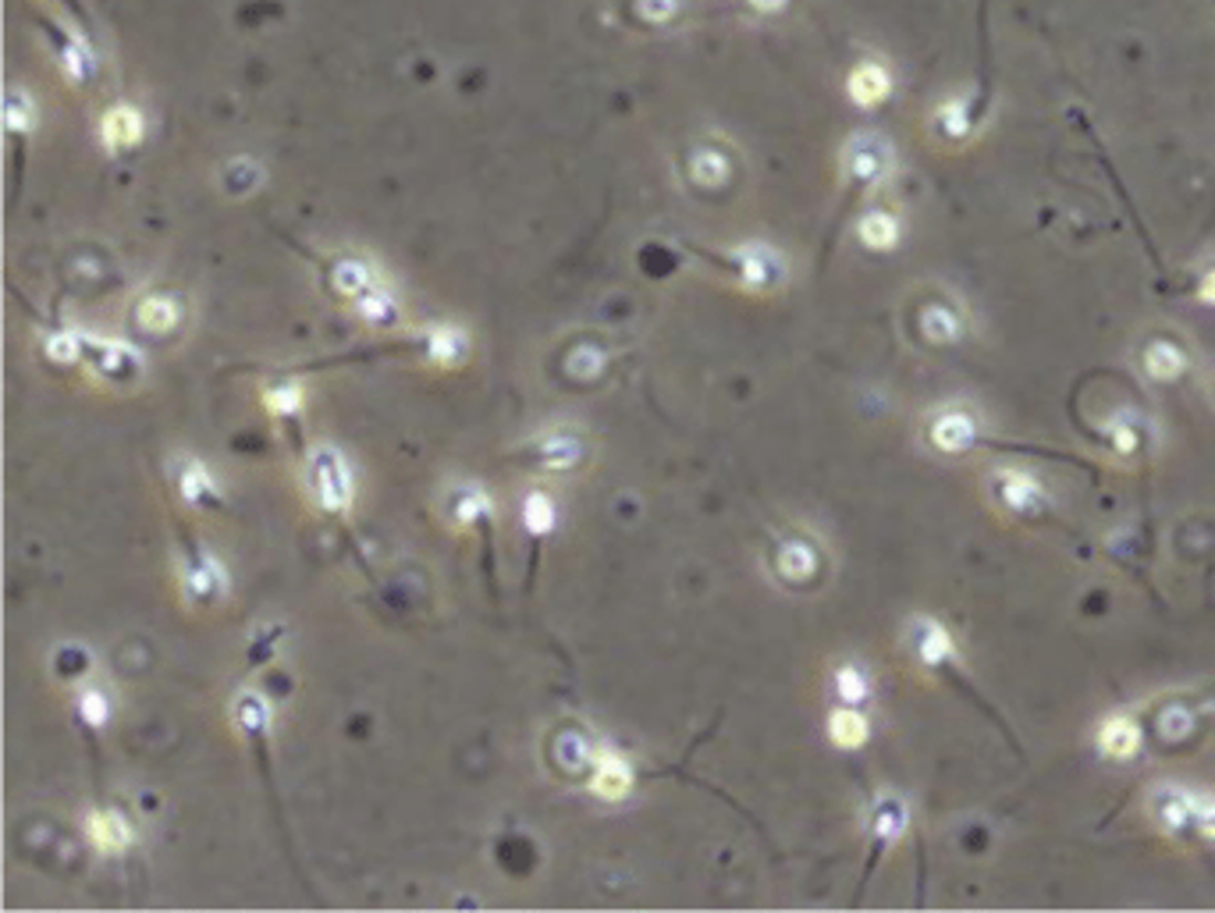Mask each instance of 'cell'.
Returning <instances> with one entry per match:
<instances>
[{
	"mask_svg": "<svg viewBox=\"0 0 1215 913\" xmlns=\"http://www.w3.org/2000/svg\"><path fill=\"white\" fill-rule=\"evenodd\" d=\"M310 477H313V495L320 501V509H328V512H349V505H352V473H349V466L342 459V452L320 445L313 452Z\"/></svg>",
	"mask_w": 1215,
	"mask_h": 913,
	"instance_id": "cell-1",
	"label": "cell"
},
{
	"mask_svg": "<svg viewBox=\"0 0 1215 913\" xmlns=\"http://www.w3.org/2000/svg\"><path fill=\"white\" fill-rule=\"evenodd\" d=\"M892 167V154H889V143L878 139V135H856V139H850L847 146V172L856 178V181H882L889 175Z\"/></svg>",
	"mask_w": 1215,
	"mask_h": 913,
	"instance_id": "cell-2",
	"label": "cell"
},
{
	"mask_svg": "<svg viewBox=\"0 0 1215 913\" xmlns=\"http://www.w3.org/2000/svg\"><path fill=\"white\" fill-rule=\"evenodd\" d=\"M847 93L856 107H878L882 100L892 96V72L882 61H860L850 79H847Z\"/></svg>",
	"mask_w": 1215,
	"mask_h": 913,
	"instance_id": "cell-3",
	"label": "cell"
},
{
	"mask_svg": "<svg viewBox=\"0 0 1215 913\" xmlns=\"http://www.w3.org/2000/svg\"><path fill=\"white\" fill-rule=\"evenodd\" d=\"M86 839L93 842V850L117 857L135 842V828L117 810H93L86 818Z\"/></svg>",
	"mask_w": 1215,
	"mask_h": 913,
	"instance_id": "cell-4",
	"label": "cell"
},
{
	"mask_svg": "<svg viewBox=\"0 0 1215 913\" xmlns=\"http://www.w3.org/2000/svg\"><path fill=\"white\" fill-rule=\"evenodd\" d=\"M146 132V117L143 111H135L132 104H117L111 107L104 117H100V139H104L107 149H132L143 143Z\"/></svg>",
	"mask_w": 1215,
	"mask_h": 913,
	"instance_id": "cell-5",
	"label": "cell"
},
{
	"mask_svg": "<svg viewBox=\"0 0 1215 913\" xmlns=\"http://www.w3.org/2000/svg\"><path fill=\"white\" fill-rule=\"evenodd\" d=\"M1184 366H1187V356L1173 342H1152L1144 352V370H1148V377H1155V381H1176L1184 374Z\"/></svg>",
	"mask_w": 1215,
	"mask_h": 913,
	"instance_id": "cell-6",
	"label": "cell"
},
{
	"mask_svg": "<svg viewBox=\"0 0 1215 913\" xmlns=\"http://www.w3.org/2000/svg\"><path fill=\"white\" fill-rule=\"evenodd\" d=\"M739 267H742V281L765 289L775 278H779V257L765 246H747L739 249Z\"/></svg>",
	"mask_w": 1215,
	"mask_h": 913,
	"instance_id": "cell-7",
	"label": "cell"
},
{
	"mask_svg": "<svg viewBox=\"0 0 1215 913\" xmlns=\"http://www.w3.org/2000/svg\"><path fill=\"white\" fill-rule=\"evenodd\" d=\"M463 352H466V334L459 328H451V324L430 328V334H427V356H430V363L451 366V363L463 360Z\"/></svg>",
	"mask_w": 1215,
	"mask_h": 913,
	"instance_id": "cell-8",
	"label": "cell"
},
{
	"mask_svg": "<svg viewBox=\"0 0 1215 913\" xmlns=\"http://www.w3.org/2000/svg\"><path fill=\"white\" fill-rule=\"evenodd\" d=\"M135 320H139V328L164 334L178 324V307H175V299H167V295H146L139 302V310H135Z\"/></svg>",
	"mask_w": 1215,
	"mask_h": 913,
	"instance_id": "cell-9",
	"label": "cell"
},
{
	"mask_svg": "<svg viewBox=\"0 0 1215 913\" xmlns=\"http://www.w3.org/2000/svg\"><path fill=\"white\" fill-rule=\"evenodd\" d=\"M860 242L868 249H892L900 242V221L885 210H871L864 221H860Z\"/></svg>",
	"mask_w": 1215,
	"mask_h": 913,
	"instance_id": "cell-10",
	"label": "cell"
},
{
	"mask_svg": "<svg viewBox=\"0 0 1215 913\" xmlns=\"http://www.w3.org/2000/svg\"><path fill=\"white\" fill-rule=\"evenodd\" d=\"M1099 743H1102V750L1109 757H1130V754L1138 750L1141 733H1138V725L1130 722V718H1109L1102 736H1099Z\"/></svg>",
	"mask_w": 1215,
	"mask_h": 913,
	"instance_id": "cell-11",
	"label": "cell"
},
{
	"mask_svg": "<svg viewBox=\"0 0 1215 913\" xmlns=\"http://www.w3.org/2000/svg\"><path fill=\"white\" fill-rule=\"evenodd\" d=\"M4 125L11 132H29L37 125V104H32V96L19 86L4 93Z\"/></svg>",
	"mask_w": 1215,
	"mask_h": 913,
	"instance_id": "cell-12",
	"label": "cell"
},
{
	"mask_svg": "<svg viewBox=\"0 0 1215 913\" xmlns=\"http://www.w3.org/2000/svg\"><path fill=\"white\" fill-rule=\"evenodd\" d=\"M689 172H694V178L700 185H718V181L729 178V160H725L721 149L704 146L694 154V160H689Z\"/></svg>",
	"mask_w": 1215,
	"mask_h": 913,
	"instance_id": "cell-13",
	"label": "cell"
},
{
	"mask_svg": "<svg viewBox=\"0 0 1215 913\" xmlns=\"http://www.w3.org/2000/svg\"><path fill=\"white\" fill-rule=\"evenodd\" d=\"M594 789L601 792V797H608V800L622 797V792L630 789V768H626V765H619V760H615L612 754H604L601 768H598V775H594Z\"/></svg>",
	"mask_w": 1215,
	"mask_h": 913,
	"instance_id": "cell-14",
	"label": "cell"
},
{
	"mask_svg": "<svg viewBox=\"0 0 1215 913\" xmlns=\"http://www.w3.org/2000/svg\"><path fill=\"white\" fill-rule=\"evenodd\" d=\"M302 398H307V395H302V384L299 381H289V384L263 392V405L274 416H292V413H299L302 409Z\"/></svg>",
	"mask_w": 1215,
	"mask_h": 913,
	"instance_id": "cell-15",
	"label": "cell"
},
{
	"mask_svg": "<svg viewBox=\"0 0 1215 913\" xmlns=\"http://www.w3.org/2000/svg\"><path fill=\"white\" fill-rule=\"evenodd\" d=\"M61 72L72 79V82H82V79L93 72V54L86 50V43L72 40V43L61 46Z\"/></svg>",
	"mask_w": 1215,
	"mask_h": 913,
	"instance_id": "cell-16",
	"label": "cell"
},
{
	"mask_svg": "<svg viewBox=\"0 0 1215 913\" xmlns=\"http://www.w3.org/2000/svg\"><path fill=\"white\" fill-rule=\"evenodd\" d=\"M522 522H527V530L537 533V537L554 527V509H551L548 495H530L527 498V505H522Z\"/></svg>",
	"mask_w": 1215,
	"mask_h": 913,
	"instance_id": "cell-17",
	"label": "cell"
},
{
	"mask_svg": "<svg viewBox=\"0 0 1215 913\" xmlns=\"http://www.w3.org/2000/svg\"><path fill=\"white\" fill-rule=\"evenodd\" d=\"M334 284L345 295H366L374 284H370V270L363 263H338L334 270Z\"/></svg>",
	"mask_w": 1215,
	"mask_h": 913,
	"instance_id": "cell-18",
	"label": "cell"
},
{
	"mask_svg": "<svg viewBox=\"0 0 1215 913\" xmlns=\"http://www.w3.org/2000/svg\"><path fill=\"white\" fill-rule=\"evenodd\" d=\"M181 495L185 498H189V501H202V498H207V495H214V480H210V473L207 469H202L199 463H189V466H185L181 469Z\"/></svg>",
	"mask_w": 1215,
	"mask_h": 913,
	"instance_id": "cell-19",
	"label": "cell"
},
{
	"mask_svg": "<svg viewBox=\"0 0 1215 913\" xmlns=\"http://www.w3.org/2000/svg\"><path fill=\"white\" fill-rule=\"evenodd\" d=\"M938 128L945 135H964L970 128L967 100H945V104L938 107Z\"/></svg>",
	"mask_w": 1215,
	"mask_h": 913,
	"instance_id": "cell-20",
	"label": "cell"
},
{
	"mask_svg": "<svg viewBox=\"0 0 1215 913\" xmlns=\"http://www.w3.org/2000/svg\"><path fill=\"white\" fill-rule=\"evenodd\" d=\"M683 11V0H636V14L647 25H668Z\"/></svg>",
	"mask_w": 1215,
	"mask_h": 913,
	"instance_id": "cell-21",
	"label": "cell"
},
{
	"mask_svg": "<svg viewBox=\"0 0 1215 913\" xmlns=\"http://www.w3.org/2000/svg\"><path fill=\"white\" fill-rule=\"evenodd\" d=\"M46 352H50V360H58V363H75V360L82 356V352H86V338L68 334V331L50 334Z\"/></svg>",
	"mask_w": 1215,
	"mask_h": 913,
	"instance_id": "cell-22",
	"label": "cell"
},
{
	"mask_svg": "<svg viewBox=\"0 0 1215 913\" xmlns=\"http://www.w3.org/2000/svg\"><path fill=\"white\" fill-rule=\"evenodd\" d=\"M79 712H82V718H86L90 725H104V722L111 718V701H107V693H104V689H96V686L82 689V697H79Z\"/></svg>",
	"mask_w": 1215,
	"mask_h": 913,
	"instance_id": "cell-23",
	"label": "cell"
},
{
	"mask_svg": "<svg viewBox=\"0 0 1215 913\" xmlns=\"http://www.w3.org/2000/svg\"><path fill=\"white\" fill-rule=\"evenodd\" d=\"M235 715H239V722L246 725L249 733H260L267 725V704H263V697H257V693H246V697L239 701V707H235Z\"/></svg>",
	"mask_w": 1215,
	"mask_h": 913,
	"instance_id": "cell-24",
	"label": "cell"
},
{
	"mask_svg": "<svg viewBox=\"0 0 1215 913\" xmlns=\"http://www.w3.org/2000/svg\"><path fill=\"white\" fill-rule=\"evenodd\" d=\"M487 512V498L484 490H472V487H463L459 495H455V516H459L463 522H472L477 516Z\"/></svg>",
	"mask_w": 1215,
	"mask_h": 913,
	"instance_id": "cell-25",
	"label": "cell"
},
{
	"mask_svg": "<svg viewBox=\"0 0 1215 913\" xmlns=\"http://www.w3.org/2000/svg\"><path fill=\"white\" fill-rule=\"evenodd\" d=\"M832 733H835V739L842 743V747H856V743L864 739V722H860L856 715H850V712H842V715L832 718Z\"/></svg>",
	"mask_w": 1215,
	"mask_h": 913,
	"instance_id": "cell-26",
	"label": "cell"
},
{
	"mask_svg": "<svg viewBox=\"0 0 1215 913\" xmlns=\"http://www.w3.org/2000/svg\"><path fill=\"white\" fill-rule=\"evenodd\" d=\"M360 313H363V320L384 324V320L392 317V299H387L384 292H377V289H370L366 295H360Z\"/></svg>",
	"mask_w": 1215,
	"mask_h": 913,
	"instance_id": "cell-27",
	"label": "cell"
},
{
	"mask_svg": "<svg viewBox=\"0 0 1215 913\" xmlns=\"http://www.w3.org/2000/svg\"><path fill=\"white\" fill-rule=\"evenodd\" d=\"M924 328H927V334L935 338V342H945V338H953V334H956V320H953V313H949V310H927Z\"/></svg>",
	"mask_w": 1215,
	"mask_h": 913,
	"instance_id": "cell-28",
	"label": "cell"
},
{
	"mask_svg": "<svg viewBox=\"0 0 1215 913\" xmlns=\"http://www.w3.org/2000/svg\"><path fill=\"white\" fill-rule=\"evenodd\" d=\"M221 583H225V580H221V569H217L214 562H210V569H193V572H189V587L196 590L199 598H210L214 590L221 587Z\"/></svg>",
	"mask_w": 1215,
	"mask_h": 913,
	"instance_id": "cell-29",
	"label": "cell"
},
{
	"mask_svg": "<svg viewBox=\"0 0 1215 913\" xmlns=\"http://www.w3.org/2000/svg\"><path fill=\"white\" fill-rule=\"evenodd\" d=\"M601 363H604V356H601V352H590L586 345H583V349H577V352H572V360H569V366L577 370L580 377H590V374H598V370H601Z\"/></svg>",
	"mask_w": 1215,
	"mask_h": 913,
	"instance_id": "cell-30",
	"label": "cell"
},
{
	"mask_svg": "<svg viewBox=\"0 0 1215 913\" xmlns=\"http://www.w3.org/2000/svg\"><path fill=\"white\" fill-rule=\"evenodd\" d=\"M1194 821L1202 824V832L1215 839V800L1208 803H1194Z\"/></svg>",
	"mask_w": 1215,
	"mask_h": 913,
	"instance_id": "cell-31",
	"label": "cell"
},
{
	"mask_svg": "<svg viewBox=\"0 0 1215 913\" xmlns=\"http://www.w3.org/2000/svg\"><path fill=\"white\" fill-rule=\"evenodd\" d=\"M1197 299L1208 302V307H1215V267L1202 278V284H1197Z\"/></svg>",
	"mask_w": 1215,
	"mask_h": 913,
	"instance_id": "cell-32",
	"label": "cell"
},
{
	"mask_svg": "<svg viewBox=\"0 0 1215 913\" xmlns=\"http://www.w3.org/2000/svg\"><path fill=\"white\" fill-rule=\"evenodd\" d=\"M747 4H750L757 14H779V11H786L789 0H747Z\"/></svg>",
	"mask_w": 1215,
	"mask_h": 913,
	"instance_id": "cell-33",
	"label": "cell"
}]
</instances>
